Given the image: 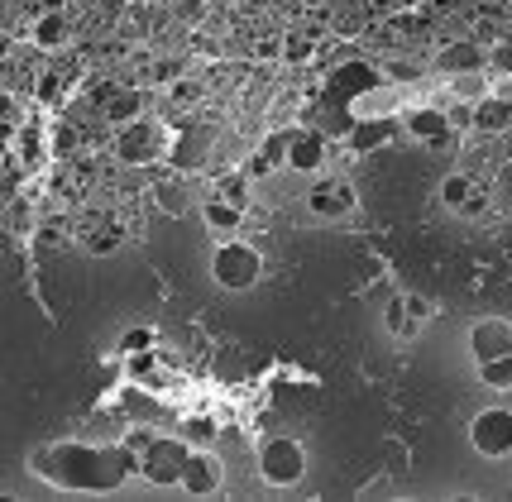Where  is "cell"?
I'll use <instances>...</instances> for the list:
<instances>
[{"mask_svg":"<svg viewBox=\"0 0 512 502\" xmlns=\"http://www.w3.org/2000/svg\"><path fill=\"white\" fill-rule=\"evenodd\" d=\"M82 240H87L91 254H111V249H120V240H125V230H120V220H91L87 230H82Z\"/></svg>","mask_w":512,"mask_h":502,"instance_id":"obj_22","label":"cell"},{"mask_svg":"<svg viewBox=\"0 0 512 502\" xmlns=\"http://www.w3.org/2000/svg\"><path fill=\"white\" fill-rule=\"evenodd\" d=\"M498 240L512 244V220H503V225H498Z\"/></svg>","mask_w":512,"mask_h":502,"instance_id":"obj_40","label":"cell"},{"mask_svg":"<svg viewBox=\"0 0 512 502\" xmlns=\"http://www.w3.org/2000/svg\"><path fill=\"white\" fill-rule=\"evenodd\" d=\"M402 130L412 134L417 144H436V149H446L450 144V115L436 106H412L402 110Z\"/></svg>","mask_w":512,"mask_h":502,"instance_id":"obj_11","label":"cell"},{"mask_svg":"<svg viewBox=\"0 0 512 502\" xmlns=\"http://www.w3.org/2000/svg\"><path fill=\"white\" fill-rule=\"evenodd\" d=\"M91 106H96V115H101L106 125H130V120H139V115H144V106H149V91L106 77V82H91Z\"/></svg>","mask_w":512,"mask_h":502,"instance_id":"obj_4","label":"cell"},{"mask_svg":"<svg viewBox=\"0 0 512 502\" xmlns=\"http://www.w3.org/2000/svg\"><path fill=\"white\" fill-rule=\"evenodd\" d=\"M168 153H173L168 130L158 120H149V115H139L130 125H115V134H111V158L125 163V168H144V163H158Z\"/></svg>","mask_w":512,"mask_h":502,"instance_id":"obj_2","label":"cell"},{"mask_svg":"<svg viewBox=\"0 0 512 502\" xmlns=\"http://www.w3.org/2000/svg\"><path fill=\"white\" fill-rule=\"evenodd\" d=\"M379 87V77H374V67L369 63H350V67H335L331 72V96L335 101H350L359 91H374Z\"/></svg>","mask_w":512,"mask_h":502,"instance_id":"obj_17","label":"cell"},{"mask_svg":"<svg viewBox=\"0 0 512 502\" xmlns=\"http://www.w3.org/2000/svg\"><path fill=\"white\" fill-rule=\"evenodd\" d=\"M187 440L182 436H163L154 440L144 455H139V474L149 483H158V488H168V483H182V459H187Z\"/></svg>","mask_w":512,"mask_h":502,"instance_id":"obj_6","label":"cell"},{"mask_svg":"<svg viewBox=\"0 0 512 502\" xmlns=\"http://www.w3.org/2000/svg\"><path fill=\"white\" fill-rule=\"evenodd\" d=\"M182 488L192 493V498H211L216 488H221V459L211 455V450H187L182 459Z\"/></svg>","mask_w":512,"mask_h":502,"instance_id":"obj_10","label":"cell"},{"mask_svg":"<svg viewBox=\"0 0 512 502\" xmlns=\"http://www.w3.org/2000/svg\"><path fill=\"white\" fill-rule=\"evenodd\" d=\"M154 440H158V436H149V431H134V436L125 440V445H130L134 455H144V450H149V445H154Z\"/></svg>","mask_w":512,"mask_h":502,"instance_id":"obj_39","label":"cell"},{"mask_svg":"<svg viewBox=\"0 0 512 502\" xmlns=\"http://www.w3.org/2000/svg\"><path fill=\"white\" fill-rule=\"evenodd\" d=\"M489 67V44H479V39H446V48L436 53V72H446V77H474V72H484Z\"/></svg>","mask_w":512,"mask_h":502,"instance_id":"obj_8","label":"cell"},{"mask_svg":"<svg viewBox=\"0 0 512 502\" xmlns=\"http://www.w3.org/2000/svg\"><path fill=\"white\" fill-rule=\"evenodd\" d=\"M321 163H326V134L316 130H292L288 139V168L297 173H321Z\"/></svg>","mask_w":512,"mask_h":502,"instance_id":"obj_14","label":"cell"},{"mask_svg":"<svg viewBox=\"0 0 512 502\" xmlns=\"http://www.w3.org/2000/svg\"><path fill=\"white\" fill-rule=\"evenodd\" d=\"M469 350H474L479 364H489V359H498V354H512V326L508 321H498V316L474 321V330H469Z\"/></svg>","mask_w":512,"mask_h":502,"instance_id":"obj_13","label":"cell"},{"mask_svg":"<svg viewBox=\"0 0 512 502\" xmlns=\"http://www.w3.org/2000/svg\"><path fill=\"white\" fill-rule=\"evenodd\" d=\"M154 201L168 211V216H182V211L192 206V192H182L178 177H163V182H154Z\"/></svg>","mask_w":512,"mask_h":502,"instance_id":"obj_25","label":"cell"},{"mask_svg":"<svg viewBox=\"0 0 512 502\" xmlns=\"http://www.w3.org/2000/svg\"><path fill=\"white\" fill-rule=\"evenodd\" d=\"M67 34H72V15L67 10H34V24H29L34 48H63Z\"/></svg>","mask_w":512,"mask_h":502,"instance_id":"obj_15","label":"cell"},{"mask_svg":"<svg viewBox=\"0 0 512 502\" xmlns=\"http://www.w3.org/2000/svg\"><path fill=\"white\" fill-rule=\"evenodd\" d=\"M201 153H206V134H182L178 144H173V153H168V163L178 168V173H187V168H197Z\"/></svg>","mask_w":512,"mask_h":502,"instance_id":"obj_24","label":"cell"},{"mask_svg":"<svg viewBox=\"0 0 512 502\" xmlns=\"http://www.w3.org/2000/svg\"><path fill=\"white\" fill-rule=\"evenodd\" d=\"M474 130L479 134L512 130V101H503V96H484V101L474 106Z\"/></svg>","mask_w":512,"mask_h":502,"instance_id":"obj_19","label":"cell"},{"mask_svg":"<svg viewBox=\"0 0 512 502\" xmlns=\"http://www.w3.org/2000/svg\"><path fill=\"white\" fill-rule=\"evenodd\" d=\"M211 273H216V283L230 287V292H245V287L259 283V273H264V259H259V249L245 240H225L216 254H211Z\"/></svg>","mask_w":512,"mask_h":502,"instance_id":"obj_3","label":"cell"},{"mask_svg":"<svg viewBox=\"0 0 512 502\" xmlns=\"http://www.w3.org/2000/svg\"><path fill=\"white\" fill-rule=\"evenodd\" d=\"M5 230L20 240V235H34L39 230V201L24 197V192H10V201H5Z\"/></svg>","mask_w":512,"mask_h":502,"instance_id":"obj_18","label":"cell"},{"mask_svg":"<svg viewBox=\"0 0 512 502\" xmlns=\"http://www.w3.org/2000/svg\"><path fill=\"white\" fill-rule=\"evenodd\" d=\"M479 378H484V388H512V354H498L489 364H479Z\"/></svg>","mask_w":512,"mask_h":502,"instance_id":"obj_29","label":"cell"},{"mask_svg":"<svg viewBox=\"0 0 512 502\" xmlns=\"http://www.w3.org/2000/svg\"><path fill=\"white\" fill-rule=\"evenodd\" d=\"M383 72H388L393 82H417V77H422V63H412V58H383Z\"/></svg>","mask_w":512,"mask_h":502,"instance_id":"obj_32","label":"cell"},{"mask_svg":"<svg viewBox=\"0 0 512 502\" xmlns=\"http://www.w3.org/2000/svg\"><path fill=\"white\" fill-rule=\"evenodd\" d=\"M182 72H187V67H182V58H154V63L144 67V77H149L154 87H173Z\"/></svg>","mask_w":512,"mask_h":502,"instance_id":"obj_30","label":"cell"},{"mask_svg":"<svg viewBox=\"0 0 512 502\" xmlns=\"http://www.w3.org/2000/svg\"><path fill=\"white\" fill-rule=\"evenodd\" d=\"M393 139V125L388 120H355L350 134H345V149L350 153H369L374 144H388Z\"/></svg>","mask_w":512,"mask_h":502,"instance_id":"obj_21","label":"cell"},{"mask_svg":"<svg viewBox=\"0 0 512 502\" xmlns=\"http://www.w3.org/2000/svg\"><path fill=\"white\" fill-rule=\"evenodd\" d=\"M450 134L455 130H474V106H450Z\"/></svg>","mask_w":512,"mask_h":502,"instance_id":"obj_37","label":"cell"},{"mask_svg":"<svg viewBox=\"0 0 512 502\" xmlns=\"http://www.w3.org/2000/svg\"><path fill=\"white\" fill-rule=\"evenodd\" d=\"M441 201H446L450 211H460V216H484V211H489L484 187H479L469 173H450L446 182H441Z\"/></svg>","mask_w":512,"mask_h":502,"instance_id":"obj_12","label":"cell"},{"mask_svg":"<svg viewBox=\"0 0 512 502\" xmlns=\"http://www.w3.org/2000/svg\"><path fill=\"white\" fill-rule=\"evenodd\" d=\"M211 197L245 206V201H249V173H221V177H216V192H211Z\"/></svg>","mask_w":512,"mask_h":502,"instance_id":"obj_27","label":"cell"},{"mask_svg":"<svg viewBox=\"0 0 512 502\" xmlns=\"http://www.w3.org/2000/svg\"><path fill=\"white\" fill-rule=\"evenodd\" d=\"M201 220H206L211 230H221V235H235V230L245 225V206L221 201V197H206V206H201Z\"/></svg>","mask_w":512,"mask_h":502,"instance_id":"obj_20","label":"cell"},{"mask_svg":"<svg viewBox=\"0 0 512 502\" xmlns=\"http://www.w3.org/2000/svg\"><path fill=\"white\" fill-rule=\"evenodd\" d=\"M34 469L53 474L67 488H115L120 479L139 474V455L130 445H111V450H87V445H63L48 459H39Z\"/></svg>","mask_w":512,"mask_h":502,"instance_id":"obj_1","label":"cell"},{"mask_svg":"<svg viewBox=\"0 0 512 502\" xmlns=\"http://www.w3.org/2000/svg\"><path fill=\"white\" fill-rule=\"evenodd\" d=\"M259 474H264L273 488H292V483L307 474V450L288 436H273L259 445Z\"/></svg>","mask_w":512,"mask_h":502,"instance_id":"obj_5","label":"cell"},{"mask_svg":"<svg viewBox=\"0 0 512 502\" xmlns=\"http://www.w3.org/2000/svg\"><path fill=\"white\" fill-rule=\"evenodd\" d=\"M489 67L493 72H512V39H498L489 48Z\"/></svg>","mask_w":512,"mask_h":502,"instance_id":"obj_36","label":"cell"},{"mask_svg":"<svg viewBox=\"0 0 512 502\" xmlns=\"http://www.w3.org/2000/svg\"><path fill=\"white\" fill-rule=\"evenodd\" d=\"M216 431H221V426H216L211 416H187V421H182V440H187V445H197V450H211Z\"/></svg>","mask_w":512,"mask_h":502,"instance_id":"obj_26","label":"cell"},{"mask_svg":"<svg viewBox=\"0 0 512 502\" xmlns=\"http://www.w3.org/2000/svg\"><path fill=\"white\" fill-rule=\"evenodd\" d=\"M383 330H393V335H412V316H407V297H388L383 302Z\"/></svg>","mask_w":512,"mask_h":502,"instance_id":"obj_28","label":"cell"},{"mask_svg":"<svg viewBox=\"0 0 512 502\" xmlns=\"http://www.w3.org/2000/svg\"><path fill=\"white\" fill-rule=\"evenodd\" d=\"M407 316H412V326H422L426 316H431V302L417 297V292H407Z\"/></svg>","mask_w":512,"mask_h":502,"instance_id":"obj_38","label":"cell"},{"mask_svg":"<svg viewBox=\"0 0 512 502\" xmlns=\"http://www.w3.org/2000/svg\"><path fill=\"white\" fill-rule=\"evenodd\" d=\"M144 350H154V330H130L125 340H120V354H144Z\"/></svg>","mask_w":512,"mask_h":502,"instance_id":"obj_34","label":"cell"},{"mask_svg":"<svg viewBox=\"0 0 512 502\" xmlns=\"http://www.w3.org/2000/svg\"><path fill=\"white\" fill-rule=\"evenodd\" d=\"M383 464H388L393 479H402L407 474V445L402 440H383Z\"/></svg>","mask_w":512,"mask_h":502,"instance_id":"obj_33","label":"cell"},{"mask_svg":"<svg viewBox=\"0 0 512 502\" xmlns=\"http://www.w3.org/2000/svg\"><path fill=\"white\" fill-rule=\"evenodd\" d=\"M469 440H474V450L489 459H503L512 455V412L508 407H489V412H479L469 421Z\"/></svg>","mask_w":512,"mask_h":502,"instance_id":"obj_7","label":"cell"},{"mask_svg":"<svg viewBox=\"0 0 512 502\" xmlns=\"http://www.w3.org/2000/svg\"><path fill=\"white\" fill-rule=\"evenodd\" d=\"M288 139H292V134H268L264 144L249 153L245 173L249 177H273L278 168H288Z\"/></svg>","mask_w":512,"mask_h":502,"instance_id":"obj_16","label":"cell"},{"mask_svg":"<svg viewBox=\"0 0 512 502\" xmlns=\"http://www.w3.org/2000/svg\"><path fill=\"white\" fill-rule=\"evenodd\" d=\"M355 187L345 182V177H326V182H316L312 192H307V211L321 220H345L355 211Z\"/></svg>","mask_w":512,"mask_h":502,"instance_id":"obj_9","label":"cell"},{"mask_svg":"<svg viewBox=\"0 0 512 502\" xmlns=\"http://www.w3.org/2000/svg\"><path fill=\"white\" fill-rule=\"evenodd\" d=\"M173 15L182 24H201L206 20V0H173Z\"/></svg>","mask_w":512,"mask_h":502,"instance_id":"obj_35","label":"cell"},{"mask_svg":"<svg viewBox=\"0 0 512 502\" xmlns=\"http://www.w3.org/2000/svg\"><path fill=\"white\" fill-rule=\"evenodd\" d=\"M216 373L230 378V383H240V378H245V354H240V345H225L221 359H216Z\"/></svg>","mask_w":512,"mask_h":502,"instance_id":"obj_31","label":"cell"},{"mask_svg":"<svg viewBox=\"0 0 512 502\" xmlns=\"http://www.w3.org/2000/svg\"><path fill=\"white\" fill-rule=\"evenodd\" d=\"M206 91H211V82H206V77H197V72H182L178 82L168 87V101L187 110V106H201V101H206Z\"/></svg>","mask_w":512,"mask_h":502,"instance_id":"obj_23","label":"cell"}]
</instances>
